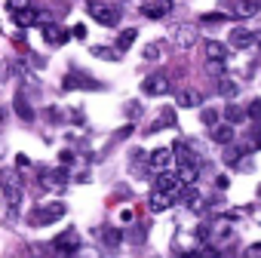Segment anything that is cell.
<instances>
[{
	"label": "cell",
	"instance_id": "obj_1",
	"mask_svg": "<svg viewBox=\"0 0 261 258\" xmlns=\"http://www.w3.org/2000/svg\"><path fill=\"white\" fill-rule=\"evenodd\" d=\"M89 16L98 22V25H105V28H114L117 22H120V10L117 7H108V4H101V0H89Z\"/></svg>",
	"mask_w": 261,
	"mask_h": 258
},
{
	"label": "cell",
	"instance_id": "obj_2",
	"mask_svg": "<svg viewBox=\"0 0 261 258\" xmlns=\"http://www.w3.org/2000/svg\"><path fill=\"white\" fill-rule=\"evenodd\" d=\"M59 218H65V203H59V200L43 203V206H37V209L31 212V224H53V221H59Z\"/></svg>",
	"mask_w": 261,
	"mask_h": 258
},
{
	"label": "cell",
	"instance_id": "obj_3",
	"mask_svg": "<svg viewBox=\"0 0 261 258\" xmlns=\"http://www.w3.org/2000/svg\"><path fill=\"white\" fill-rule=\"evenodd\" d=\"M62 89H101V83H95L92 77L80 74V71H71L65 80H62Z\"/></svg>",
	"mask_w": 261,
	"mask_h": 258
},
{
	"label": "cell",
	"instance_id": "obj_4",
	"mask_svg": "<svg viewBox=\"0 0 261 258\" xmlns=\"http://www.w3.org/2000/svg\"><path fill=\"white\" fill-rule=\"evenodd\" d=\"M172 86H169V77L166 74H154V77H148L145 83H142V92L145 95H166Z\"/></svg>",
	"mask_w": 261,
	"mask_h": 258
},
{
	"label": "cell",
	"instance_id": "obj_5",
	"mask_svg": "<svg viewBox=\"0 0 261 258\" xmlns=\"http://www.w3.org/2000/svg\"><path fill=\"white\" fill-rule=\"evenodd\" d=\"M77 246H80L77 230H65V234H59V237L53 240V249H59L62 255H74V252H77Z\"/></svg>",
	"mask_w": 261,
	"mask_h": 258
},
{
	"label": "cell",
	"instance_id": "obj_6",
	"mask_svg": "<svg viewBox=\"0 0 261 258\" xmlns=\"http://www.w3.org/2000/svg\"><path fill=\"white\" fill-rule=\"evenodd\" d=\"M154 188H160V191H172V194L178 197V188H181V182H178V172L160 169V172H157V182H154Z\"/></svg>",
	"mask_w": 261,
	"mask_h": 258
},
{
	"label": "cell",
	"instance_id": "obj_7",
	"mask_svg": "<svg viewBox=\"0 0 261 258\" xmlns=\"http://www.w3.org/2000/svg\"><path fill=\"white\" fill-rule=\"evenodd\" d=\"M172 200H175V194H172V191H160V188H154V194H151L148 206H151V212H163V209H169V206H172Z\"/></svg>",
	"mask_w": 261,
	"mask_h": 258
},
{
	"label": "cell",
	"instance_id": "obj_8",
	"mask_svg": "<svg viewBox=\"0 0 261 258\" xmlns=\"http://www.w3.org/2000/svg\"><path fill=\"white\" fill-rule=\"evenodd\" d=\"M172 37H175V43H178L181 49H191V46L197 43V28H194V25H178Z\"/></svg>",
	"mask_w": 261,
	"mask_h": 258
},
{
	"label": "cell",
	"instance_id": "obj_9",
	"mask_svg": "<svg viewBox=\"0 0 261 258\" xmlns=\"http://www.w3.org/2000/svg\"><path fill=\"white\" fill-rule=\"evenodd\" d=\"M230 46H233V49H249V46H255V31L233 28V31H230Z\"/></svg>",
	"mask_w": 261,
	"mask_h": 258
},
{
	"label": "cell",
	"instance_id": "obj_10",
	"mask_svg": "<svg viewBox=\"0 0 261 258\" xmlns=\"http://www.w3.org/2000/svg\"><path fill=\"white\" fill-rule=\"evenodd\" d=\"M172 13V0H151V4L145 7V16L148 19H163Z\"/></svg>",
	"mask_w": 261,
	"mask_h": 258
},
{
	"label": "cell",
	"instance_id": "obj_11",
	"mask_svg": "<svg viewBox=\"0 0 261 258\" xmlns=\"http://www.w3.org/2000/svg\"><path fill=\"white\" fill-rule=\"evenodd\" d=\"M212 142L230 145V142H233V123H215V126H212Z\"/></svg>",
	"mask_w": 261,
	"mask_h": 258
},
{
	"label": "cell",
	"instance_id": "obj_12",
	"mask_svg": "<svg viewBox=\"0 0 261 258\" xmlns=\"http://www.w3.org/2000/svg\"><path fill=\"white\" fill-rule=\"evenodd\" d=\"M43 40H46L49 46H59V43H65V40H68V31H62L59 25H53V22H49V25H43Z\"/></svg>",
	"mask_w": 261,
	"mask_h": 258
},
{
	"label": "cell",
	"instance_id": "obj_13",
	"mask_svg": "<svg viewBox=\"0 0 261 258\" xmlns=\"http://www.w3.org/2000/svg\"><path fill=\"white\" fill-rule=\"evenodd\" d=\"M169 163H172V148H157L154 154H151V169H169Z\"/></svg>",
	"mask_w": 261,
	"mask_h": 258
},
{
	"label": "cell",
	"instance_id": "obj_14",
	"mask_svg": "<svg viewBox=\"0 0 261 258\" xmlns=\"http://www.w3.org/2000/svg\"><path fill=\"white\" fill-rule=\"evenodd\" d=\"M261 13V4L258 0H237V10H233V16H240V19H249V16H258Z\"/></svg>",
	"mask_w": 261,
	"mask_h": 258
},
{
	"label": "cell",
	"instance_id": "obj_15",
	"mask_svg": "<svg viewBox=\"0 0 261 258\" xmlns=\"http://www.w3.org/2000/svg\"><path fill=\"white\" fill-rule=\"evenodd\" d=\"M13 19H16V25H19V28H28V25H34V22H37V10H34V7L16 10V13H13Z\"/></svg>",
	"mask_w": 261,
	"mask_h": 258
},
{
	"label": "cell",
	"instance_id": "obj_16",
	"mask_svg": "<svg viewBox=\"0 0 261 258\" xmlns=\"http://www.w3.org/2000/svg\"><path fill=\"white\" fill-rule=\"evenodd\" d=\"M172 154H175V160H178L181 166L197 163V160H194V154H191V145H188V142H175V145H172Z\"/></svg>",
	"mask_w": 261,
	"mask_h": 258
},
{
	"label": "cell",
	"instance_id": "obj_17",
	"mask_svg": "<svg viewBox=\"0 0 261 258\" xmlns=\"http://www.w3.org/2000/svg\"><path fill=\"white\" fill-rule=\"evenodd\" d=\"M237 92H240V83H233L230 77H218V95H224V98H237Z\"/></svg>",
	"mask_w": 261,
	"mask_h": 258
},
{
	"label": "cell",
	"instance_id": "obj_18",
	"mask_svg": "<svg viewBox=\"0 0 261 258\" xmlns=\"http://www.w3.org/2000/svg\"><path fill=\"white\" fill-rule=\"evenodd\" d=\"M200 101H203V95H200L197 89H181V92H178V105H181V108H197Z\"/></svg>",
	"mask_w": 261,
	"mask_h": 258
},
{
	"label": "cell",
	"instance_id": "obj_19",
	"mask_svg": "<svg viewBox=\"0 0 261 258\" xmlns=\"http://www.w3.org/2000/svg\"><path fill=\"white\" fill-rule=\"evenodd\" d=\"M178 182H181V188H191V185L197 182V163L181 166V169H178Z\"/></svg>",
	"mask_w": 261,
	"mask_h": 258
},
{
	"label": "cell",
	"instance_id": "obj_20",
	"mask_svg": "<svg viewBox=\"0 0 261 258\" xmlns=\"http://www.w3.org/2000/svg\"><path fill=\"white\" fill-rule=\"evenodd\" d=\"M206 59H224L227 62V46L218 43V40H209L206 43Z\"/></svg>",
	"mask_w": 261,
	"mask_h": 258
},
{
	"label": "cell",
	"instance_id": "obj_21",
	"mask_svg": "<svg viewBox=\"0 0 261 258\" xmlns=\"http://www.w3.org/2000/svg\"><path fill=\"white\" fill-rule=\"evenodd\" d=\"M136 37H139V31L136 28H126V31H120V37H117V49H129L136 43Z\"/></svg>",
	"mask_w": 261,
	"mask_h": 258
},
{
	"label": "cell",
	"instance_id": "obj_22",
	"mask_svg": "<svg viewBox=\"0 0 261 258\" xmlns=\"http://www.w3.org/2000/svg\"><path fill=\"white\" fill-rule=\"evenodd\" d=\"M16 114H19L22 120H28V123L34 120V111H31V105H28V101H25L22 95H16Z\"/></svg>",
	"mask_w": 261,
	"mask_h": 258
},
{
	"label": "cell",
	"instance_id": "obj_23",
	"mask_svg": "<svg viewBox=\"0 0 261 258\" xmlns=\"http://www.w3.org/2000/svg\"><path fill=\"white\" fill-rule=\"evenodd\" d=\"M101 237H105V243H108V246H120V240H123L120 227H101Z\"/></svg>",
	"mask_w": 261,
	"mask_h": 258
},
{
	"label": "cell",
	"instance_id": "obj_24",
	"mask_svg": "<svg viewBox=\"0 0 261 258\" xmlns=\"http://www.w3.org/2000/svg\"><path fill=\"white\" fill-rule=\"evenodd\" d=\"M206 71L212 77H224V59H206Z\"/></svg>",
	"mask_w": 261,
	"mask_h": 258
},
{
	"label": "cell",
	"instance_id": "obj_25",
	"mask_svg": "<svg viewBox=\"0 0 261 258\" xmlns=\"http://www.w3.org/2000/svg\"><path fill=\"white\" fill-rule=\"evenodd\" d=\"M224 117H227V123H240V120H246L249 114H246L243 108H237V105H227V111H224Z\"/></svg>",
	"mask_w": 261,
	"mask_h": 258
},
{
	"label": "cell",
	"instance_id": "obj_26",
	"mask_svg": "<svg viewBox=\"0 0 261 258\" xmlns=\"http://www.w3.org/2000/svg\"><path fill=\"white\" fill-rule=\"evenodd\" d=\"M92 53H95V56H98V59H108V62H117V59H120V56H117V53H114V49H108V46H95V49H92Z\"/></svg>",
	"mask_w": 261,
	"mask_h": 258
},
{
	"label": "cell",
	"instance_id": "obj_27",
	"mask_svg": "<svg viewBox=\"0 0 261 258\" xmlns=\"http://www.w3.org/2000/svg\"><path fill=\"white\" fill-rule=\"evenodd\" d=\"M160 49H163L160 43H148V46H145V59H148V62H157V59H160Z\"/></svg>",
	"mask_w": 261,
	"mask_h": 258
},
{
	"label": "cell",
	"instance_id": "obj_28",
	"mask_svg": "<svg viewBox=\"0 0 261 258\" xmlns=\"http://www.w3.org/2000/svg\"><path fill=\"white\" fill-rule=\"evenodd\" d=\"M200 120H203L206 126H215V123H218V111H215V108H206V111L200 114Z\"/></svg>",
	"mask_w": 261,
	"mask_h": 258
},
{
	"label": "cell",
	"instance_id": "obj_29",
	"mask_svg": "<svg viewBox=\"0 0 261 258\" xmlns=\"http://www.w3.org/2000/svg\"><path fill=\"white\" fill-rule=\"evenodd\" d=\"M246 114H249L252 120H261V98H252L249 108H246Z\"/></svg>",
	"mask_w": 261,
	"mask_h": 258
},
{
	"label": "cell",
	"instance_id": "obj_30",
	"mask_svg": "<svg viewBox=\"0 0 261 258\" xmlns=\"http://www.w3.org/2000/svg\"><path fill=\"white\" fill-rule=\"evenodd\" d=\"M200 22H206V25H212V22H227V13H206Z\"/></svg>",
	"mask_w": 261,
	"mask_h": 258
},
{
	"label": "cell",
	"instance_id": "obj_31",
	"mask_svg": "<svg viewBox=\"0 0 261 258\" xmlns=\"http://www.w3.org/2000/svg\"><path fill=\"white\" fill-rule=\"evenodd\" d=\"M7 7H10V13H16V10H25V7H31V0H7Z\"/></svg>",
	"mask_w": 261,
	"mask_h": 258
},
{
	"label": "cell",
	"instance_id": "obj_32",
	"mask_svg": "<svg viewBox=\"0 0 261 258\" xmlns=\"http://www.w3.org/2000/svg\"><path fill=\"white\" fill-rule=\"evenodd\" d=\"M197 258H218V249H215V246H203V249L197 252Z\"/></svg>",
	"mask_w": 261,
	"mask_h": 258
},
{
	"label": "cell",
	"instance_id": "obj_33",
	"mask_svg": "<svg viewBox=\"0 0 261 258\" xmlns=\"http://www.w3.org/2000/svg\"><path fill=\"white\" fill-rule=\"evenodd\" d=\"M65 178H68V172H65V169H56V172H53V185H62Z\"/></svg>",
	"mask_w": 261,
	"mask_h": 258
},
{
	"label": "cell",
	"instance_id": "obj_34",
	"mask_svg": "<svg viewBox=\"0 0 261 258\" xmlns=\"http://www.w3.org/2000/svg\"><path fill=\"white\" fill-rule=\"evenodd\" d=\"M246 258H261V243H255V246L246 252Z\"/></svg>",
	"mask_w": 261,
	"mask_h": 258
},
{
	"label": "cell",
	"instance_id": "obj_35",
	"mask_svg": "<svg viewBox=\"0 0 261 258\" xmlns=\"http://www.w3.org/2000/svg\"><path fill=\"white\" fill-rule=\"evenodd\" d=\"M71 31H74V37H77V40H83V37H86V28H83V25H74Z\"/></svg>",
	"mask_w": 261,
	"mask_h": 258
},
{
	"label": "cell",
	"instance_id": "obj_36",
	"mask_svg": "<svg viewBox=\"0 0 261 258\" xmlns=\"http://www.w3.org/2000/svg\"><path fill=\"white\" fill-rule=\"evenodd\" d=\"M59 160H62V166H71V163H74V157H71V154H68V151H65V154H62V157H59Z\"/></svg>",
	"mask_w": 261,
	"mask_h": 258
},
{
	"label": "cell",
	"instance_id": "obj_37",
	"mask_svg": "<svg viewBox=\"0 0 261 258\" xmlns=\"http://www.w3.org/2000/svg\"><path fill=\"white\" fill-rule=\"evenodd\" d=\"M255 46H261V31H255Z\"/></svg>",
	"mask_w": 261,
	"mask_h": 258
}]
</instances>
